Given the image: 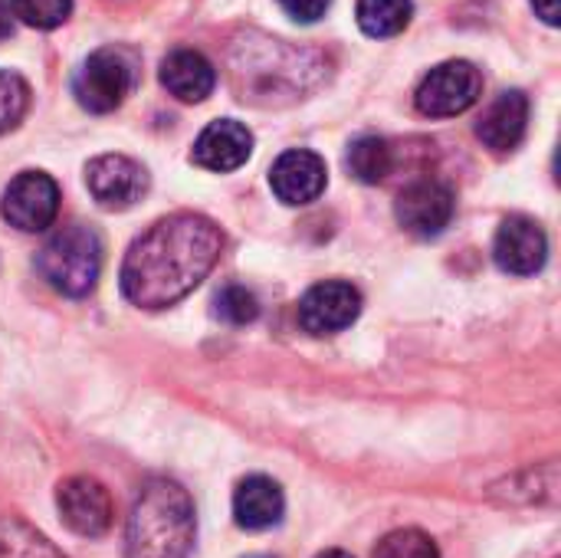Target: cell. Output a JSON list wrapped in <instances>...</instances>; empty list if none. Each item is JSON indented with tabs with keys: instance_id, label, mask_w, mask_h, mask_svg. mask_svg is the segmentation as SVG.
Returning a JSON list of instances; mask_svg holds the SVG:
<instances>
[{
	"instance_id": "cell-2",
	"label": "cell",
	"mask_w": 561,
	"mask_h": 558,
	"mask_svg": "<svg viewBox=\"0 0 561 558\" xmlns=\"http://www.w3.org/2000/svg\"><path fill=\"white\" fill-rule=\"evenodd\" d=\"M197 536L191 493L168 477L141 487L125 536V558H187Z\"/></svg>"
},
{
	"instance_id": "cell-12",
	"label": "cell",
	"mask_w": 561,
	"mask_h": 558,
	"mask_svg": "<svg viewBox=\"0 0 561 558\" xmlns=\"http://www.w3.org/2000/svg\"><path fill=\"white\" fill-rule=\"evenodd\" d=\"M325 184H329L325 161L316 151H306V148L283 151L276 158V164L270 168V187L289 207H302V204L319 201Z\"/></svg>"
},
{
	"instance_id": "cell-27",
	"label": "cell",
	"mask_w": 561,
	"mask_h": 558,
	"mask_svg": "<svg viewBox=\"0 0 561 558\" xmlns=\"http://www.w3.org/2000/svg\"><path fill=\"white\" fill-rule=\"evenodd\" d=\"M316 558H352L348 553H342V549H329V553H322V556Z\"/></svg>"
},
{
	"instance_id": "cell-26",
	"label": "cell",
	"mask_w": 561,
	"mask_h": 558,
	"mask_svg": "<svg viewBox=\"0 0 561 558\" xmlns=\"http://www.w3.org/2000/svg\"><path fill=\"white\" fill-rule=\"evenodd\" d=\"M13 7H10V0H0V39H7L10 33H13Z\"/></svg>"
},
{
	"instance_id": "cell-19",
	"label": "cell",
	"mask_w": 561,
	"mask_h": 558,
	"mask_svg": "<svg viewBox=\"0 0 561 558\" xmlns=\"http://www.w3.org/2000/svg\"><path fill=\"white\" fill-rule=\"evenodd\" d=\"M0 558H66L43 533L20 516L0 520Z\"/></svg>"
},
{
	"instance_id": "cell-21",
	"label": "cell",
	"mask_w": 561,
	"mask_h": 558,
	"mask_svg": "<svg viewBox=\"0 0 561 558\" xmlns=\"http://www.w3.org/2000/svg\"><path fill=\"white\" fill-rule=\"evenodd\" d=\"M375 558H440L437 553V543L421 533V529H398V533H388L378 549Z\"/></svg>"
},
{
	"instance_id": "cell-25",
	"label": "cell",
	"mask_w": 561,
	"mask_h": 558,
	"mask_svg": "<svg viewBox=\"0 0 561 558\" xmlns=\"http://www.w3.org/2000/svg\"><path fill=\"white\" fill-rule=\"evenodd\" d=\"M536 13L549 23V26H559L561 20V0H533Z\"/></svg>"
},
{
	"instance_id": "cell-17",
	"label": "cell",
	"mask_w": 561,
	"mask_h": 558,
	"mask_svg": "<svg viewBox=\"0 0 561 558\" xmlns=\"http://www.w3.org/2000/svg\"><path fill=\"white\" fill-rule=\"evenodd\" d=\"M348 171L362 184H381L394 171V148L378 135H362L348 148Z\"/></svg>"
},
{
	"instance_id": "cell-24",
	"label": "cell",
	"mask_w": 561,
	"mask_h": 558,
	"mask_svg": "<svg viewBox=\"0 0 561 558\" xmlns=\"http://www.w3.org/2000/svg\"><path fill=\"white\" fill-rule=\"evenodd\" d=\"M279 7L299 23H316L329 13L332 0H279Z\"/></svg>"
},
{
	"instance_id": "cell-5",
	"label": "cell",
	"mask_w": 561,
	"mask_h": 558,
	"mask_svg": "<svg viewBox=\"0 0 561 558\" xmlns=\"http://www.w3.org/2000/svg\"><path fill=\"white\" fill-rule=\"evenodd\" d=\"M480 95H483L480 69L467 59H447L421 79L414 102H417V112L427 118H454L473 109Z\"/></svg>"
},
{
	"instance_id": "cell-14",
	"label": "cell",
	"mask_w": 561,
	"mask_h": 558,
	"mask_svg": "<svg viewBox=\"0 0 561 558\" xmlns=\"http://www.w3.org/2000/svg\"><path fill=\"white\" fill-rule=\"evenodd\" d=\"M526 128H529V99L519 89H506L486 105L477 125V135L490 151L506 155L523 141Z\"/></svg>"
},
{
	"instance_id": "cell-11",
	"label": "cell",
	"mask_w": 561,
	"mask_h": 558,
	"mask_svg": "<svg viewBox=\"0 0 561 558\" xmlns=\"http://www.w3.org/2000/svg\"><path fill=\"white\" fill-rule=\"evenodd\" d=\"M493 257H496V266L503 273L533 276L549 260V237L533 217L516 214V217L503 220V227L496 234V243H493Z\"/></svg>"
},
{
	"instance_id": "cell-6",
	"label": "cell",
	"mask_w": 561,
	"mask_h": 558,
	"mask_svg": "<svg viewBox=\"0 0 561 558\" xmlns=\"http://www.w3.org/2000/svg\"><path fill=\"white\" fill-rule=\"evenodd\" d=\"M0 214L23 234H43L59 214V184L46 171H20L0 201Z\"/></svg>"
},
{
	"instance_id": "cell-10",
	"label": "cell",
	"mask_w": 561,
	"mask_h": 558,
	"mask_svg": "<svg viewBox=\"0 0 561 558\" xmlns=\"http://www.w3.org/2000/svg\"><path fill=\"white\" fill-rule=\"evenodd\" d=\"M398 224L421 240L440 237L454 220V191L434 178L414 181L398 194Z\"/></svg>"
},
{
	"instance_id": "cell-15",
	"label": "cell",
	"mask_w": 561,
	"mask_h": 558,
	"mask_svg": "<svg viewBox=\"0 0 561 558\" xmlns=\"http://www.w3.org/2000/svg\"><path fill=\"white\" fill-rule=\"evenodd\" d=\"M286 513V497L276 480L270 477H247L233 493V520L240 529L263 533L279 526Z\"/></svg>"
},
{
	"instance_id": "cell-23",
	"label": "cell",
	"mask_w": 561,
	"mask_h": 558,
	"mask_svg": "<svg viewBox=\"0 0 561 558\" xmlns=\"http://www.w3.org/2000/svg\"><path fill=\"white\" fill-rule=\"evenodd\" d=\"M217 316L230 326H247L260 316V299L247 286H224L217 293Z\"/></svg>"
},
{
	"instance_id": "cell-20",
	"label": "cell",
	"mask_w": 561,
	"mask_h": 558,
	"mask_svg": "<svg viewBox=\"0 0 561 558\" xmlns=\"http://www.w3.org/2000/svg\"><path fill=\"white\" fill-rule=\"evenodd\" d=\"M30 112V86L20 72L0 69V135H10Z\"/></svg>"
},
{
	"instance_id": "cell-1",
	"label": "cell",
	"mask_w": 561,
	"mask_h": 558,
	"mask_svg": "<svg viewBox=\"0 0 561 558\" xmlns=\"http://www.w3.org/2000/svg\"><path fill=\"white\" fill-rule=\"evenodd\" d=\"M224 234L204 214H171L151 224L122 260V293L138 309H168L194 293L220 260Z\"/></svg>"
},
{
	"instance_id": "cell-16",
	"label": "cell",
	"mask_w": 561,
	"mask_h": 558,
	"mask_svg": "<svg viewBox=\"0 0 561 558\" xmlns=\"http://www.w3.org/2000/svg\"><path fill=\"white\" fill-rule=\"evenodd\" d=\"M161 86L181 102H204L217 86V69L197 49H174L161 62Z\"/></svg>"
},
{
	"instance_id": "cell-3",
	"label": "cell",
	"mask_w": 561,
	"mask_h": 558,
	"mask_svg": "<svg viewBox=\"0 0 561 558\" xmlns=\"http://www.w3.org/2000/svg\"><path fill=\"white\" fill-rule=\"evenodd\" d=\"M36 270L56 293L82 299L102 276V237L85 224H66L36 253Z\"/></svg>"
},
{
	"instance_id": "cell-4",
	"label": "cell",
	"mask_w": 561,
	"mask_h": 558,
	"mask_svg": "<svg viewBox=\"0 0 561 558\" xmlns=\"http://www.w3.org/2000/svg\"><path fill=\"white\" fill-rule=\"evenodd\" d=\"M138 86V56L125 46L95 49L72 79V95L85 112H115Z\"/></svg>"
},
{
	"instance_id": "cell-8",
	"label": "cell",
	"mask_w": 561,
	"mask_h": 558,
	"mask_svg": "<svg viewBox=\"0 0 561 558\" xmlns=\"http://www.w3.org/2000/svg\"><path fill=\"white\" fill-rule=\"evenodd\" d=\"M358 316H362V293L352 283H342V280L316 283L299 299V326L309 335H319V339L345 332Z\"/></svg>"
},
{
	"instance_id": "cell-22",
	"label": "cell",
	"mask_w": 561,
	"mask_h": 558,
	"mask_svg": "<svg viewBox=\"0 0 561 558\" xmlns=\"http://www.w3.org/2000/svg\"><path fill=\"white\" fill-rule=\"evenodd\" d=\"M13 16H20L33 30H56L69 20L72 0H10Z\"/></svg>"
},
{
	"instance_id": "cell-7",
	"label": "cell",
	"mask_w": 561,
	"mask_h": 558,
	"mask_svg": "<svg viewBox=\"0 0 561 558\" xmlns=\"http://www.w3.org/2000/svg\"><path fill=\"white\" fill-rule=\"evenodd\" d=\"M56 510H59L62 523L82 539L105 536L112 529V520H115V503L95 477L62 480L56 490Z\"/></svg>"
},
{
	"instance_id": "cell-13",
	"label": "cell",
	"mask_w": 561,
	"mask_h": 558,
	"mask_svg": "<svg viewBox=\"0 0 561 558\" xmlns=\"http://www.w3.org/2000/svg\"><path fill=\"white\" fill-rule=\"evenodd\" d=\"M250 155H253V132L243 122L220 118L201 132L191 158H194V164H201L207 171L227 174V171H237L240 164H247Z\"/></svg>"
},
{
	"instance_id": "cell-9",
	"label": "cell",
	"mask_w": 561,
	"mask_h": 558,
	"mask_svg": "<svg viewBox=\"0 0 561 558\" xmlns=\"http://www.w3.org/2000/svg\"><path fill=\"white\" fill-rule=\"evenodd\" d=\"M85 187L105 210H128L148 191V171L125 155H99L85 164Z\"/></svg>"
},
{
	"instance_id": "cell-18",
	"label": "cell",
	"mask_w": 561,
	"mask_h": 558,
	"mask_svg": "<svg viewBox=\"0 0 561 558\" xmlns=\"http://www.w3.org/2000/svg\"><path fill=\"white\" fill-rule=\"evenodd\" d=\"M414 3L411 0H358V26L375 36V39H388L404 33V26L411 23Z\"/></svg>"
}]
</instances>
